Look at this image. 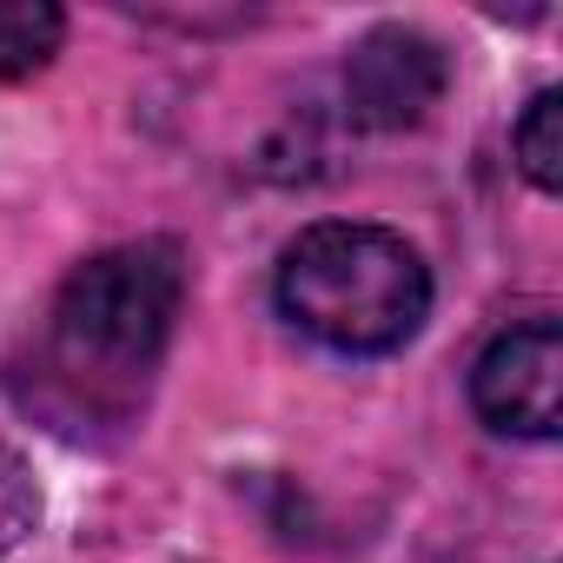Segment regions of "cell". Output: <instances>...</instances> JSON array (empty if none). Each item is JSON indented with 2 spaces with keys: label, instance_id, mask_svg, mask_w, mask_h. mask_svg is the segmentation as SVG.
Here are the masks:
<instances>
[{
  "label": "cell",
  "instance_id": "1",
  "mask_svg": "<svg viewBox=\"0 0 563 563\" xmlns=\"http://www.w3.org/2000/svg\"><path fill=\"white\" fill-rule=\"evenodd\" d=\"M186 312L179 239H133L93 252L54 292L41 339V405L60 424H120L146 398L173 325Z\"/></svg>",
  "mask_w": 563,
  "mask_h": 563
},
{
  "label": "cell",
  "instance_id": "2",
  "mask_svg": "<svg viewBox=\"0 0 563 563\" xmlns=\"http://www.w3.org/2000/svg\"><path fill=\"white\" fill-rule=\"evenodd\" d=\"M278 312L345 358H385L431 319V265L391 225L325 219L278 252Z\"/></svg>",
  "mask_w": 563,
  "mask_h": 563
},
{
  "label": "cell",
  "instance_id": "3",
  "mask_svg": "<svg viewBox=\"0 0 563 563\" xmlns=\"http://www.w3.org/2000/svg\"><path fill=\"white\" fill-rule=\"evenodd\" d=\"M471 405L497 438L550 444L563 431V325L523 319L497 332L471 365Z\"/></svg>",
  "mask_w": 563,
  "mask_h": 563
},
{
  "label": "cell",
  "instance_id": "4",
  "mask_svg": "<svg viewBox=\"0 0 563 563\" xmlns=\"http://www.w3.org/2000/svg\"><path fill=\"white\" fill-rule=\"evenodd\" d=\"M444 87H451V54L424 27H405V21L372 27L345 60V113L365 133L424 126L431 107L444 100Z\"/></svg>",
  "mask_w": 563,
  "mask_h": 563
},
{
  "label": "cell",
  "instance_id": "5",
  "mask_svg": "<svg viewBox=\"0 0 563 563\" xmlns=\"http://www.w3.org/2000/svg\"><path fill=\"white\" fill-rule=\"evenodd\" d=\"M67 41V14L54 0H0V80H34L54 67Z\"/></svg>",
  "mask_w": 563,
  "mask_h": 563
},
{
  "label": "cell",
  "instance_id": "6",
  "mask_svg": "<svg viewBox=\"0 0 563 563\" xmlns=\"http://www.w3.org/2000/svg\"><path fill=\"white\" fill-rule=\"evenodd\" d=\"M510 146H517V173H523L543 199H556V192H563V93H556V87H543V93L523 107Z\"/></svg>",
  "mask_w": 563,
  "mask_h": 563
},
{
  "label": "cell",
  "instance_id": "7",
  "mask_svg": "<svg viewBox=\"0 0 563 563\" xmlns=\"http://www.w3.org/2000/svg\"><path fill=\"white\" fill-rule=\"evenodd\" d=\"M47 517V497H41V477L34 464L14 451V444H0V556H14Z\"/></svg>",
  "mask_w": 563,
  "mask_h": 563
}]
</instances>
